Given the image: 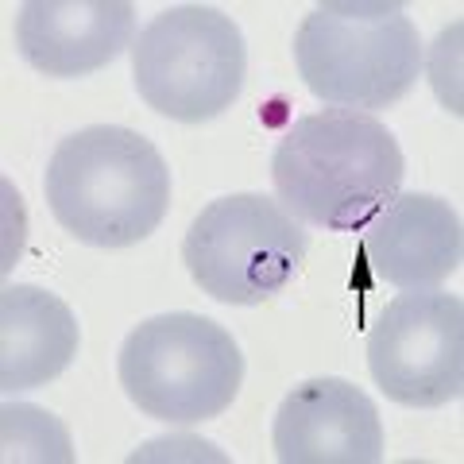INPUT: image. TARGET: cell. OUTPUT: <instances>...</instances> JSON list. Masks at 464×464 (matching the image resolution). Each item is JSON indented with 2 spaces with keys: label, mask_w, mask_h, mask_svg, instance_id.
Instances as JSON below:
<instances>
[{
  "label": "cell",
  "mask_w": 464,
  "mask_h": 464,
  "mask_svg": "<svg viewBox=\"0 0 464 464\" xmlns=\"http://www.w3.org/2000/svg\"><path fill=\"white\" fill-rule=\"evenodd\" d=\"M406 159L372 112L322 109L298 116L271 155L275 201L302 225L325 232L368 228L399 198Z\"/></svg>",
  "instance_id": "6da1fadb"
},
{
  "label": "cell",
  "mask_w": 464,
  "mask_h": 464,
  "mask_svg": "<svg viewBox=\"0 0 464 464\" xmlns=\"http://www.w3.org/2000/svg\"><path fill=\"white\" fill-rule=\"evenodd\" d=\"M43 194L74 240L90 248H132L170 209V167L132 128L90 124L58 140Z\"/></svg>",
  "instance_id": "7a4b0ae2"
},
{
  "label": "cell",
  "mask_w": 464,
  "mask_h": 464,
  "mask_svg": "<svg viewBox=\"0 0 464 464\" xmlns=\"http://www.w3.org/2000/svg\"><path fill=\"white\" fill-rule=\"evenodd\" d=\"M295 66L329 109H387L422 74V39L402 5L329 0L295 32Z\"/></svg>",
  "instance_id": "3957f363"
},
{
  "label": "cell",
  "mask_w": 464,
  "mask_h": 464,
  "mask_svg": "<svg viewBox=\"0 0 464 464\" xmlns=\"http://www.w3.org/2000/svg\"><path fill=\"white\" fill-rule=\"evenodd\" d=\"M116 380L148 418L198 426L221 418L240 395L244 356L237 337L201 314H159L121 344Z\"/></svg>",
  "instance_id": "277c9868"
},
{
  "label": "cell",
  "mask_w": 464,
  "mask_h": 464,
  "mask_svg": "<svg viewBox=\"0 0 464 464\" xmlns=\"http://www.w3.org/2000/svg\"><path fill=\"white\" fill-rule=\"evenodd\" d=\"M248 74V51L232 16L213 5H174L132 43V78L148 109L201 124L232 109Z\"/></svg>",
  "instance_id": "5b68a950"
},
{
  "label": "cell",
  "mask_w": 464,
  "mask_h": 464,
  "mask_svg": "<svg viewBox=\"0 0 464 464\" xmlns=\"http://www.w3.org/2000/svg\"><path fill=\"white\" fill-rule=\"evenodd\" d=\"M310 240L275 198L228 194L194 217L182 264L201 295L225 306H264L298 279Z\"/></svg>",
  "instance_id": "8992f818"
},
{
  "label": "cell",
  "mask_w": 464,
  "mask_h": 464,
  "mask_svg": "<svg viewBox=\"0 0 464 464\" xmlns=\"http://www.w3.org/2000/svg\"><path fill=\"white\" fill-rule=\"evenodd\" d=\"M368 372L391 402L433 411L464 391V302L449 290H402L368 333Z\"/></svg>",
  "instance_id": "52a82bcc"
},
{
  "label": "cell",
  "mask_w": 464,
  "mask_h": 464,
  "mask_svg": "<svg viewBox=\"0 0 464 464\" xmlns=\"http://www.w3.org/2000/svg\"><path fill=\"white\" fill-rule=\"evenodd\" d=\"M271 449L283 464H375L383 457L380 411L356 383L317 375L275 411Z\"/></svg>",
  "instance_id": "ba28073f"
},
{
  "label": "cell",
  "mask_w": 464,
  "mask_h": 464,
  "mask_svg": "<svg viewBox=\"0 0 464 464\" xmlns=\"http://www.w3.org/2000/svg\"><path fill=\"white\" fill-rule=\"evenodd\" d=\"M136 43L128 0H27L16 16V47L47 78H85Z\"/></svg>",
  "instance_id": "9c48e42d"
},
{
  "label": "cell",
  "mask_w": 464,
  "mask_h": 464,
  "mask_svg": "<svg viewBox=\"0 0 464 464\" xmlns=\"http://www.w3.org/2000/svg\"><path fill=\"white\" fill-rule=\"evenodd\" d=\"M464 232L449 201L433 194H399L372 217L364 259L399 290H438L460 267Z\"/></svg>",
  "instance_id": "30bf717a"
},
{
  "label": "cell",
  "mask_w": 464,
  "mask_h": 464,
  "mask_svg": "<svg viewBox=\"0 0 464 464\" xmlns=\"http://www.w3.org/2000/svg\"><path fill=\"white\" fill-rule=\"evenodd\" d=\"M74 310L43 286L12 283L0 295V391L16 395L58 380L78 356Z\"/></svg>",
  "instance_id": "8fae6325"
},
{
  "label": "cell",
  "mask_w": 464,
  "mask_h": 464,
  "mask_svg": "<svg viewBox=\"0 0 464 464\" xmlns=\"http://www.w3.org/2000/svg\"><path fill=\"white\" fill-rule=\"evenodd\" d=\"M0 449L5 460H43V464H66L74 460L70 433L54 414L27 402H5L0 411Z\"/></svg>",
  "instance_id": "7c38bea8"
}]
</instances>
